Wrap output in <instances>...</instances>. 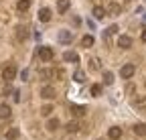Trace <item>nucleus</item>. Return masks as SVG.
Masks as SVG:
<instances>
[{"mask_svg":"<svg viewBox=\"0 0 146 140\" xmlns=\"http://www.w3.org/2000/svg\"><path fill=\"white\" fill-rule=\"evenodd\" d=\"M134 73H136V65L134 63H126L120 69V77L122 79H130V77H134Z\"/></svg>","mask_w":146,"mask_h":140,"instance_id":"f257e3e1","label":"nucleus"},{"mask_svg":"<svg viewBox=\"0 0 146 140\" xmlns=\"http://www.w3.org/2000/svg\"><path fill=\"white\" fill-rule=\"evenodd\" d=\"M10 116H12L10 106H6V104H0V120H8Z\"/></svg>","mask_w":146,"mask_h":140,"instance_id":"9d476101","label":"nucleus"},{"mask_svg":"<svg viewBox=\"0 0 146 140\" xmlns=\"http://www.w3.org/2000/svg\"><path fill=\"white\" fill-rule=\"evenodd\" d=\"M63 61L65 63H79V55L73 53V51H65V53H63Z\"/></svg>","mask_w":146,"mask_h":140,"instance_id":"6e6552de","label":"nucleus"},{"mask_svg":"<svg viewBox=\"0 0 146 140\" xmlns=\"http://www.w3.org/2000/svg\"><path fill=\"white\" fill-rule=\"evenodd\" d=\"M16 8L21 10V12H27V10L31 8V0H18V2H16Z\"/></svg>","mask_w":146,"mask_h":140,"instance_id":"f3484780","label":"nucleus"},{"mask_svg":"<svg viewBox=\"0 0 146 140\" xmlns=\"http://www.w3.org/2000/svg\"><path fill=\"white\" fill-rule=\"evenodd\" d=\"M69 114H71V116H75V118H83V116L87 114V108H83V106H75V104H71V106H69Z\"/></svg>","mask_w":146,"mask_h":140,"instance_id":"20e7f679","label":"nucleus"},{"mask_svg":"<svg viewBox=\"0 0 146 140\" xmlns=\"http://www.w3.org/2000/svg\"><path fill=\"white\" fill-rule=\"evenodd\" d=\"M71 39H73V33L71 31H61L59 33V41L61 43H71Z\"/></svg>","mask_w":146,"mask_h":140,"instance_id":"2eb2a0df","label":"nucleus"},{"mask_svg":"<svg viewBox=\"0 0 146 140\" xmlns=\"http://www.w3.org/2000/svg\"><path fill=\"white\" fill-rule=\"evenodd\" d=\"M57 128H59V120H57V118H51V120L47 122V130H49V132H55Z\"/></svg>","mask_w":146,"mask_h":140,"instance_id":"412c9836","label":"nucleus"},{"mask_svg":"<svg viewBox=\"0 0 146 140\" xmlns=\"http://www.w3.org/2000/svg\"><path fill=\"white\" fill-rule=\"evenodd\" d=\"M106 12H110L112 16H118V14H120V4H118V2H112V4L108 6V10H106Z\"/></svg>","mask_w":146,"mask_h":140,"instance_id":"4be33fe9","label":"nucleus"},{"mask_svg":"<svg viewBox=\"0 0 146 140\" xmlns=\"http://www.w3.org/2000/svg\"><path fill=\"white\" fill-rule=\"evenodd\" d=\"M91 96H94V98H100V96H102V85H100V83L91 85Z\"/></svg>","mask_w":146,"mask_h":140,"instance_id":"393cba45","label":"nucleus"},{"mask_svg":"<svg viewBox=\"0 0 146 140\" xmlns=\"http://www.w3.org/2000/svg\"><path fill=\"white\" fill-rule=\"evenodd\" d=\"M106 14H108V12H106V8H104V6H94V16H96L98 21H102Z\"/></svg>","mask_w":146,"mask_h":140,"instance_id":"a211bd4d","label":"nucleus"},{"mask_svg":"<svg viewBox=\"0 0 146 140\" xmlns=\"http://www.w3.org/2000/svg\"><path fill=\"white\" fill-rule=\"evenodd\" d=\"M94 43H96V39L91 37V35H85V37L81 39V45H83L85 49H89V47H94Z\"/></svg>","mask_w":146,"mask_h":140,"instance_id":"6ab92c4d","label":"nucleus"},{"mask_svg":"<svg viewBox=\"0 0 146 140\" xmlns=\"http://www.w3.org/2000/svg\"><path fill=\"white\" fill-rule=\"evenodd\" d=\"M73 79H75L77 83H83V81H85V73H83L81 69H79V71H75V75H73Z\"/></svg>","mask_w":146,"mask_h":140,"instance_id":"a878e982","label":"nucleus"},{"mask_svg":"<svg viewBox=\"0 0 146 140\" xmlns=\"http://www.w3.org/2000/svg\"><path fill=\"white\" fill-rule=\"evenodd\" d=\"M18 134H21V132H18V128H10V130L6 132V140H14V138H18Z\"/></svg>","mask_w":146,"mask_h":140,"instance_id":"b1692460","label":"nucleus"},{"mask_svg":"<svg viewBox=\"0 0 146 140\" xmlns=\"http://www.w3.org/2000/svg\"><path fill=\"white\" fill-rule=\"evenodd\" d=\"M51 112H53V106H43L41 108V114L43 116H51Z\"/></svg>","mask_w":146,"mask_h":140,"instance_id":"cd10ccee","label":"nucleus"},{"mask_svg":"<svg viewBox=\"0 0 146 140\" xmlns=\"http://www.w3.org/2000/svg\"><path fill=\"white\" fill-rule=\"evenodd\" d=\"M16 77V65L14 63H8L4 69H2V79L4 81H12Z\"/></svg>","mask_w":146,"mask_h":140,"instance_id":"7ed1b4c3","label":"nucleus"},{"mask_svg":"<svg viewBox=\"0 0 146 140\" xmlns=\"http://www.w3.org/2000/svg\"><path fill=\"white\" fill-rule=\"evenodd\" d=\"M41 96H43L45 100H55V96H57V94H55V87H53V85H45L43 90H41Z\"/></svg>","mask_w":146,"mask_h":140,"instance_id":"423d86ee","label":"nucleus"},{"mask_svg":"<svg viewBox=\"0 0 146 140\" xmlns=\"http://www.w3.org/2000/svg\"><path fill=\"white\" fill-rule=\"evenodd\" d=\"M39 75H41L43 79H51V77H57V75H61V71H55V69H41V71H39Z\"/></svg>","mask_w":146,"mask_h":140,"instance_id":"1a4fd4ad","label":"nucleus"},{"mask_svg":"<svg viewBox=\"0 0 146 140\" xmlns=\"http://www.w3.org/2000/svg\"><path fill=\"white\" fill-rule=\"evenodd\" d=\"M116 43H118L120 49H130L132 47V37H128V35H120Z\"/></svg>","mask_w":146,"mask_h":140,"instance_id":"39448f33","label":"nucleus"},{"mask_svg":"<svg viewBox=\"0 0 146 140\" xmlns=\"http://www.w3.org/2000/svg\"><path fill=\"white\" fill-rule=\"evenodd\" d=\"M27 37H29L27 27H18V29H16V39H18V41H25Z\"/></svg>","mask_w":146,"mask_h":140,"instance_id":"aec40b11","label":"nucleus"},{"mask_svg":"<svg viewBox=\"0 0 146 140\" xmlns=\"http://www.w3.org/2000/svg\"><path fill=\"white\" fill-rule=\"evenodd\" d=\"M65 130H67L69 134H77V132L81 130V124H79V122H69V124L65 126Z\"/></svg>","mask_w":146,"mask_h":140,"instance_id":"ddd939ff","label":"nucleus"},{"mask_svg":"<svg viewBox=\"0 0 146 140\" xmlns=\"http://www.w3.org/2000/svg\"><path fill=\"white\" fill-rule=\"evenodd\" d=\"M108 136L112 138V140H118V138L122 136V128H120V126H112V128L108 130Z\"/></svg>","mask_w":146,"mask_h":140,"instance_id":"f8f14e48","label":"nucleus"},{"mask_svg":"<svg viewBox=\"0 0 146 140\" xmlns=\"http://www.w3.org/2000/svg\"><path fill=\"white\" fill-rule=\"evenodd\" d=\"M132 132L136 136H146V124H142V122H138V124L132 126Z\"/></svg>","mask_w":146,"mask_h":140,"instance_id":"9b49d317","label":"nucleus"},{"mask_svg":"<svg viewBox=\"0 0 146 140\" xmlns=\"http://www.w3.org/2000/svg\"><path fill=\"white\" fill-rule=\"evenodd\" d=\"M89 63H91L89 67L94 69V71H100V69H102V65H100V59H98V57H94V59H91Z\"/></svg>","mask_w":146,"mask_h":140,"instance_id":"bb28decb","label":"nucleus"},{"mask_svg":"<svg viewBox=\"0 0 146 140\" xmlns=\"http://www.w3.org/2000/svg\"><path fill=\"white\" fill-rule=\"evenodd\" d=\"M142 41H144V43H146V29H144V31H142Z\"/></svg>","mask_w":146,"mask_h":140,"instance_id":"c85d7f7f","label":"nucleus"},{"mask_svg":"<svg viewBox=\"0 0 146 140\" xmlns=\"http://www.w3.org/2000/svg\"><path fill=\"white\" fill-rule=\"evenodd\" d=\"M39 21H43V23H49L51 21V10L49 8H41L39 10Z\"/></svg>","mask_w":146,"mask_h":140,"instance_id":"dca6fc26","label":"nucleus"},{"mask_svg":"<svg viewBox=\"0 0 146 140\" xmlns=\"http://www.w3.org/2000/svg\"><path fill=\"white\" fill-rule=\"evenodd\" d=\"M69 6H71V0H59V2H57V10L61 14H65L69 10Z\"/></svg>","mask_w":146,"mask_h":140,"instance_id":"4468645a","label":"nucleus"},{"mask_svg":"<svg viewBox=\"0 0 146 140\" xmlns=\"http://www.w3.org/2000/svg\"><path fill=\"white\" fill-rule=\"evenodd\" d=\"M104 83L106 85H112L114 83V73L112 71H104Z\"/></svg>","mask_w":146,"mask_h":140,"instance_id":"5701e85b","label":"nucleus"},{"mask_svg":"<svg viewBox=\"0 0 146 140\" xmlns=\"http://www.w3.org/2000/svg\"><path fill=\"white\" fill-rule=\"evenodd\" d=\"M53 57H55V51L51 47H39V59L41 61L49 63V61H53Z\"/></svg>","mask_w":146,"mask_h":140,"instance_id":"f03ea898","label":"nucleus"},{"mask_svg":"<svg viewBox=\"0 0 146 140\" xmlns=\"http://www.w3.org/2000/svg\"><path fill=\"white\" fill-rule=\"evenodd\" d=\"M132 106H134L136 110H142V112H146V96H136V100L132 102Z\"/></svg>","mask_w":146,"mask_h":140,"instance_id":"0eeeda50","label":"nucleus"}]
</instances>
